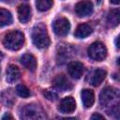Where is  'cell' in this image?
I'll list each match as a JSON object with an SVG mask.
<instances>
[{"label": "cell", "instance_id": "8992f818", "mask_svg": "<svg viewBox=\"0 0 120 120\" xmlns=\"http://www.w3.org/2000/svg\"><path fill=\"white\" fill-rule=\"evenodd\" d=\"M52 29L54 33L58 36H66L69 32L70 29V23L67 18L61 17L56 19L52 23Z\"/></svg>", "mask_w": 120, "mask_h": 120}, {"label": "cell", "instance_id": "7c38bea8", "mask_svg": "<svg viewBox=\"0 0 120 120\" xmlns=\"http://www.w3.org/2000/svg\"><path fill=\"white\" fill-rule=\"evenodd\" d=\"M21 64L28 70L35 71L37 68V59L31 53H24L21 57Z\"/></svg>", "mask_w": 120, "mask_h": 120}, {"label": "cell", "instance_id": "44dd1931", "mask_svg": "<svg viewBox=\"0 0 120 120\" xmlns=\"http://www.w3.org/2000/svg\"><path fill=\"white\" fill-rule=\"evenodd\" d=\"M16 93L21 97V98H27L29 96H30V91L29 89L23 85V84H19L17 85L16 87Z\"/></svg>", "mask_w": 120, "mask_h": 120}, {"label": "cell", "instance_id": "cb8c5ba5", "mask_svg": "<svg viewBox=\"0 0 120 120\" xmlns=\"http://www.w3.org/2000/svg\"><path fill=\"white\" fill-rule=\"evenodd\" d=\"M105 117L99 113H94L92 116H91V119H104Z\"/></svg>", "mask_w": 120, "mask_h": 120}, {"label": "cell", "instance_id": "7a4b0ae2", "mask_svg": "<svg viewBox=\"0 0 120 120\" xmlns=\"http://www.w3.org/2000/svg\"><path fill=\"white\" fill-rule=\"evenodd\" d=\"M99 103L106 108H112L120 103V92L113 87L104 88L99 95Z\"/></svg>", "mask_w": 120, "mask_h": 120}, {"label": "cell", "instance_id": "9c48e42d", "mask_svg": "<svg viewBox=\"0 0 120 120\" xmlns=\"http://www.w3.org/2000/svg\"><path fill=\"white\" fill-rule=\"evenodd\" d=\"M83 70H84L83 65L78 61L70 62L68 65V72L69 76L73 79H80L82 76Z\"/></svg>", "mask_w": 120, "mask_h": 120}, {"label": "cell", "instance_id": "9a60e30c", "mask_svg": "<svg viewBox=\"0 0 120 120\" xmlns=\"http://www.w3.org/2000/svg\"><path fill=\"white\" fill-rule=\"evenodd\" d=\"M21 77V71L19 68L15 65H9L7 68V82L9 83H13L18 81Z\"/></svg>", "mask_w": 120, "mask_h": 120}, {"label": "cell", "instance_id": "d6986e66", "mask_svg": "<svg viewBox=\"0 0 120 120\" xmlns=\"http://www.w3.org/2000/svg\"><path fill=\"white\" fill-rule=\"evenodd\" d=\"M12 22V16L9 11L5 8L0 9V26L3 27L5 25H8Z\"/></svg>", "mask_w": 120, "mask_h": 120}, {"label": "cell", "instance_id": "4316f807", "mask_svg": "<svg viewBox=\"0 0 120 120\" xmlns=\"http://www.w3.org/2000/svg\"><path fill=\"white\" fill-rule=\"evenodd\" d=\"M6 118H11V119H13V117H12L11 115H9V114H8V113H7V114H5V115H4L3 117H2V119H3V120H5Z\"/></svg>", "mask_w": 120, "mask_h": 120}, {"label": "cell", "instance_id": "ac0fdd59", "mask_svg": "<svg viewBox=\"0 0 120 120\" xmlns=\"http://www.w3.org/2000/svg\"><path fill=\"white\" fill-rule=\"evenodd\" d=\"M107 23L111 27H115L120 23V10L112 9L107 15Z\"/></svg>", "mask_w": 120, "mask_h": 120}, {"label": "cell", "instance_id": "7402d4cb", "mask_svg": "<svg viewBox=\"0 0 120 120\" xmlns=\"http://www.w3.org/2000/svg\"><path fill=\"white\" fill-rule=\"evenodd\" d=\"M108 113L111 117L113 118H120V105H116L112 108H110V110L108 111Z\"/></svg>", "mask_w": 120, "mask_h": 120}, {"label": "cell", "instance_id": "3957f363", "mask_svg": "<svg viewBox=\"0 0 120 120\" xmlns=\"http://www.w3.org/2000/svg\"><path fill=\"white\" fill-rule=\"evenodd\" d=\"M24 43V36L21 31L14 30L9 33H8L4 39H3V45L11 51H18L20 50Z\"/></svg>", "mask_w": 120, "mask_h": 120}, {"label": "cell", "instance_id": "ba28073f", "mask_svg": "<svg viewBox=\"0 0 120 120\" xmlns=\"http://www.w3.org/2000/svg\"><path fill=\"white\" fill-rule=\"evenodd\" d=\"M73 50L72 48L68 44H62V45H59L58 48H57V56H56V59H57V62L59 64H64L66 63L68 59H70L73 55Z\"/></svg>", "mask_w": 120, "mask_h": 120}, {"label": "cell", "instance_id": "5bb4252c", "mask_svg": "<svg viewBox=\"0 0 120 120\" xmlns=\"http://www.w3.org/2000/svg\"><path fill=\"white\" fill-rule=\"evenodd\" d=\"M18 18L21 22L26 23L31 19V8L26 4H22L18 7Z\"/></svg>", "mask_w": 120, "mask_h": 120}, {"label": "cell", "instance_id": "ffe728a7", "mask_svg": "<svg viewBox=\"0 0 120 120\" xmlns=\"http://www.w3.org/2000/svg\"><path fill=\"white\" fill-rule=\"evenodd\" d=\"M52 4H53L52 0H37L36 1L37 8L40 11H46V10L50 9L52 8Z\"/></svg>", "mask_w": 120, "mask_h": 120}, {"label": "cell", "instance_id": "8fae6325", "mask_svg": "<svg viewBox=\"0 0 120 120\" xmlns=\"http://www.w3.org/2000/svg\"><path fill=\"white\" fill-rule=\"evenodd\" d=\"M62 113H71L76 109V102L72 97H67L63 98L58 107Z\"/></svg>", "mask_w": 120, "mask_h": 120}, {"label": "cell", "instance_id": "277c9868", "mask_svg": "<svg viewBox=\"0 0 120 120\" xmlns=\"http://www.w3.org/2000/svg\"><path fill=\"white\" fill-rule=\"evenodd\" d=\"M87 52L89 57L95 61H102L107 56V49L105 45L100 41L92 43L89 46Z\"/></svg>", "mask_w": 120, "mask_h": 120}, {"label": "cell", "instance_id": "484cf974", "mask_svg": "<svg viewBox=\"0 0 120 120\" xmlns=\"http://www.w3.org/2000/svg\"><path fill=\"white\" fill-rule=\"evenodd\" d=\"M110 2L113 5H119L120 4V0H110Z\"/></svg>", "mask_w": 120, "mask_h": 120}, {"label": "cell", "instance_id": "5b68a950", "mask_svg": "<svg viewBox=\"0 0 120 120\" xmlns=\"http://www.w3.org/2000/svg\"><path fill=\"white\" fill-rule=\"evenodd\" d=\"M21 117L23 119H43L46 118V115L38 105L28 104L22 108Z\"/></svg>", "mask_w": 120, "mask_h": 120}, {"label": "cell", "instance_id": "6da1fadb", "mask_svg": "<svg viewBox=\"0 0 120 120\" xmlns=\"http://www.w3.org/2000/svg\"><path fill=\"white\" fill-rule=\"evenodd\" d=\"M31 37L34 45L39 49L47 48L50 45V38L46 26L43 23H38L34 26L31 33Z\"/></svg>", "mask_w": 120, "mask_h": 120}, {"label": "cell", "instance_id": "83f0119b", "mask_svg": "<svg viewBox=\"0 0 120 120\" xmlns=\"http://www.w3.org/2000/svg\"><path fill=\"white\" fill-rule=\"evenodd\" d=\"M116 63H117V65H118V66L120 67V57H119V58L117 59V62H116Z\"/></svg>", "mask_w": 120, "mask_h": 120}, {"label": "cell", "instance_id": "e0dca14e", "mask_svg": "<svg viewBox=\"0 0 120 120\" xmlns=\"http://www.w3.org/2000/svg\"><path fill=\"white\" fill-rule=\"evenodd\" d=\"M82 100L85 108H90L93 106L95 102V95L94 92L90 89H83L81 93Z\"/></svg>", "mask_w": 120, "mask_h": 120}, {"label": "cell", "instance_id": "2e32d148", "mask_svg": "<svg viewBox=\"0 0 120 120\" xmlns=\"http://www.w3.org/2000/svg\"><path fill=\"white\" fill-rule=\"evenodd\" d=\"M93 32L92 27L87 23H81L78 25V27L75 30L74 36L78 38H84L88 36H90Z\"/></svg>", "mask_w": 120, "mask_h": 120}, {"label": "cell", "instance_id": "52a82bcc", "mask_svg": "<svg viewBox=\"0 0 120 120\" xmlns=\"http://www.w3.org/2000/svg\"><path fill=\"white\" fill-rule=\"evenodd\" d=\"M75 12L79 17H86L93 12V4L89 0H82L75 6Z\"/></svg>", "mask_w": 120, "mask_h": 120}, {"label": "cell", "instance_id": "d4e9b609", "mask_svg": "<svg viewBox=\"0 0 120 120\" xmlns=\"http://www.w3.org/2000/svg\"><path fill=\"white\" fill-rule=\"evenodd\" d=\"M115 45H116V47L118 48V49H120V35L116 38V39H115Z\"/></svg>", "mask_w": 120, "mask_h": 120}, {"label": "cell", "instance_id": "30bf717a", "mask_svg": "<svg viewBox=\"0 0 120 120\" xmlns=\"http://www.w3.org/2000/svg\"><path fill=\"white\" fill-rule=\"evenodd\" d=\"M52 84L53 86L60 90V91H68L69 89H71L72 85L71 82L68 81V79L63 75V74H59L57 75L53 80H52Z\"/></svg>", "mask_w": 120, "mask_h": 120}, {"label": "cell", "instance_id": "603a6c76", "mask_svg": "<svg viewBox=\"0 0 120 120\" xmlns=\"http://www.w3.org/2000/svg\"><path fill=\"white\" fill-rule=\"evenodd\" d=\"M43 95H44V97H45L47 99H49V100L54 101L55 99H57V94H56L54 91H52V90H50V89L45 90V91L43 92Z\"/></svg>", "mask_w": 120, "mask_h": 120}, {"label": "cell", "instance_id": "4fadbf2b", "mask_svg": "<svg viewBox=\"0 0 120 120\" xmlns=\"http://www.w3.org/2000/svg\"><path fill=\"white\" fill-rule=\"evenodd\" d=\"M106 75H107V72L104 69L102 68L95 69L91 74L89 82L93 86H98L104 81V79L106 78Z\"/></svg>", "mask_w": 120, "mask_h": 120}]
</instances>
